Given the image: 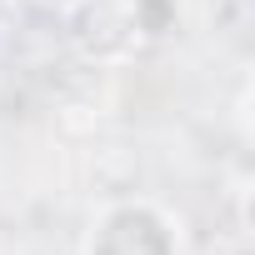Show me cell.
I'll return each mask as SVG.
<instances>
[{"mask_svg":"<svg viewBox=\"0 0 255 255\" xmlns=\"http://www.w3.org/2000/svg\"><path fill=\"white\" fill-rule=\"evenodd\" d=\"M175 250L180 245H175L170 215L155 210L150 200L105 205L85 235V255H175Z\"/></svg>","mask_w":255,"mask_h":255,"instance_id":"obj_1","label":"cell"}]
</instances>
